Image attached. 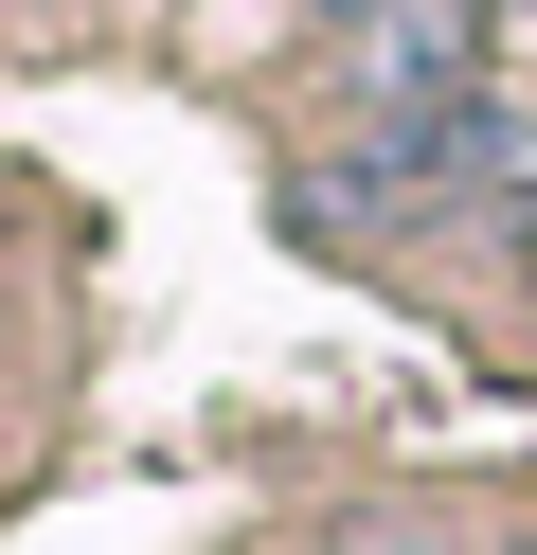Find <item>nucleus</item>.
Segmentation results:
<instances>
[{"label": "nucleus", "mask_w": 537, "mask_h": 555, "mask_svg": "<svg viewBox=\"0 0 537 555\" xmlns=\"http://www.w3.org/2000/svg\"><path fill=\"white\" fill-rule=\"evenodd\" d=\"M520 555H537V538H520Z\"/></svg>", "instance_id": "obj_2"}, {"label": "nucleus", "mask_w": 537, "mask_h": 555, "mask_svg": "<svg viewBox=\"0 0 537 555\" xmlns=\"http://www.w3.org/2000/svg\"><path fill=\"white\" fill-rule=\"evenodd\" d=\"M341 18H358V37H376V18H412V0H341Z\"/></svg>", "instance_id": "obj_1"}]
</instances>
